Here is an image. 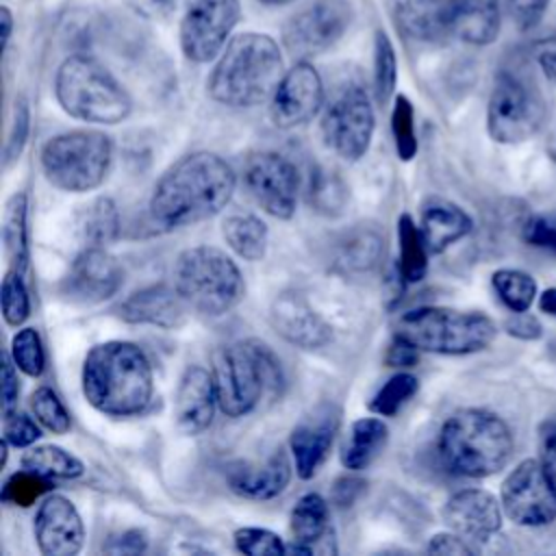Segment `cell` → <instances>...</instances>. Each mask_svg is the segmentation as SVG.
<instances>
[{"mask_svg":"<svg viewBox=\"0 0 556 556\" xmlns=\"http://www.w3.org/2000/svg\"><path fill=\"white\" fill-rule=\"evenodd\" d=\"M235 187L237 176L219 154H187L154 185L150 195L152 222L165 230L200 224L226 208Z\"/></svg>","mask_w":556,"mask_h":556,"instance_id":"obj_1","label":"cell"},{"mask_svg":"<svg viewBox=\"0 0 556 556\" xmlns=\"http://www.w3.org/2000/svg\"><path fill=\"white\" fill-rule=\"evenodd\" d=\"M80 380L85 400L111 417L139 415L154 393L152 365L130 341L93 345L85 356Z\"/></svg>","mask_w":556,"mask_h":556,"instance_id":"obj_2","label":"cell"},{"mask_svg":"<svg viewBox=\"0 0 556 556\" xmlns=\"http://www.w3.org/2000/svg\"><path fill=\"white\" fill-rule=\"evenodd\" d=\"M285 76L280 46L265 33H239L222 50L206 89L208 96L235 109L256 106L269 100Z\"/></svg>","mask_w":556,"mask_h":556,"instance_id":"obj_3","label":"cell"},{"mask_svg":"<svg viewBox=\"0 0 556 556\" xmlns=\"http://www.w3.org/2000/svg\"><path fill=\"white\" fill-rule=\"evenodd\" d=\"M437 450L447 471L463 478H489L513 458L515 437L500 415L460 408L443 421Z\"/></svg>","mask_w":556,"mask_h":556,"instance_id":"obj_4","label":"cell"},{"mask_svg":"<svg viewBox=\"0 0 556 556\" xmlns=\"http://www.w3.org/2000/svg\"><path fill=\"white\" fill-rule=\"evenodd\" d=\"M213 378L219 410L232 419L252 413L265 395H280L285 384L278 356L256 339L222 348L215 354Z\"/></svg>","mask_w":556,"mask_h":556,"instance_id":"obj_5","label":"cell"},{"mask_svg":"<svg viewBox=\"0 0 556 556\" xmlns=\"http://www.w3.org/2000/svg\"><path fill=\"white\" fill-rule=\"evenodd\" d=\"M61 109L83 122L113 126L132 113V100L122 83L93 56H67L54 76Z\"/></svg>","mask_w":556,"mask_h":556,"instance_id":"obj_6","label":"cell"},{"mask_svg":"<svg viewBox=\"0 0 556 556\" xmlns=\"http://www.w3.org/2000/svg\"><path fill=\"white\" fill-rule=\"evenodd\" d=\"M497 334L491 317L478 311L447 306H419L395 321V337H402L419 352L463 356L486 350Z\"/></svg>","mask_w":556,"mask_h":556,"instance_id":"obj_7","label":"cell"},{"mask_svg":"<svg viewBox=\"0 0 556 556\" xmlns=\"http://www.w3.org/2000/svg\"><path fill=\"white\" fill-rule=\"evenodd\" d=\"M174 287L191 311L206 317L226 315L245 293L237 263L213 245L189 248L176 258Z\"/></svg>","mask_w":556,"mask_h":556,"instance_id":"obj_8","label":"cell"},{"mask_svg":"<svg viewBox=\"0 0 556 556\" xmlns=\"http://www.w3.org/2000/svg\"><path fill=\"white\" fill-rule=\"evenodd\" d=\"M113 143L100 130H70L54 135L41 148L46 180L70 193H85L100 187L109 174Z\"/></svg>","mask_w":556,"mask_h":556,"instance_id":"obj_9","label":"cell"},{"mask_svg":"<svg viewBox=\"0 0 556 556\" xmlns=\"http://www.w3.org/2000/svg\"><path fill=\"white\" fill-rule=\"evenodd\" d=\"M545 102L523 78L502 72L486 104V130L497 143H521L545 124Z\"/></svg>","mask_w":556,"mask_h":556,"instance_id":"obj_10","label":"cell"},{"mask_svg":"<svg viewBox=\"0 0 556 556\" xmlns=\"http://www.w3.org/2000/svg\"><path fill=\"white\" fill-rule=\"evenodd\" d=\"M376 115L363 85L350 83L334 93L321 117L326 146L345 161H358L369 150Z\"/></svg>","mask_w":556,"mask_h":556,"instance_id":"obj_11","label":"cell"},{"mask_svg":"<svg viewBox=\"0 0 556 556\" xmlns=\"http://www.w3.org/2000/svg\"><path fill=\"white\" fill-rule=\"evenodd\" d=\"M350 0H311L282 26V43L298 61L328 52L352 26Z\"/></svg>","mask_w":556,"mask_h":556,"instance_id":"obj_12","label":"cell"},{"mask_svg":"<svg viewBox=\"0 0 556 556\" xmlns=\"http://www.w3.org/2000/svg\"><path fill=\"white\" fill-rule=\"evenodd\" d=\"M241 20L239 0H191L180 17L178 41L187 61L208 63L222 54Z\"/></svg>","mask_w":556,"mask_h":556,"instance_id":"obj_13","label":"cell"},{"mask_svg":"<svg viewBox=\"0 0 556 556\" xmlns=\"http://www.w3.org/2000/svg\"><path fill=\"white\" fill-rule=\"evenodd\" d=\"M504 515L517 526L539 528L556 519V491L539 458L521 460L502 482Z\"/></svg>","mask_w":556,"mask_h":556,"instance_id":"obj_14","label":"cell"},{"mask_svg":"<svg viewBox=\"0 0 556 556\" xmlns=\"http://www.w3.org/2000/svg\"><path fill=\"white\" fill-rule=\"evenodd\" d=\"M243 187L267 215L291 219L298 204L300 176L295 165L278 152H256L243 165Z\"/></svg>","mask_w":556,"mask_h":556,"instance_id":"obj_15","label":"cell"},{"mask_svg":"<svg viewBox=\"0 0 556 556\" xmlns=\"http://www.w3.org/2000/svg\"><path fill=\"white\" fill-rule=\"evenodd\" d=\"M324 106V80L311 61H295L269 98L274 126L289 130L311 122Z\"/></svg>","mask_w":556,"mask_h":556,"instance_id":"obj_16","label":"cell"},{"mask_svg":"<svg viewBox=\"0 0 556 556\" xmlns=\"http://www.w3.org/2000/svg\"><path fill=\"white\" fill-rule=\"evenodd\" d=\"M124 282V271L104 245H87L63 280L65 295L80 304H98L113 298Z\"/></svg>","mask_w":556,"mask_h":556,"instance_id":"obj_17","label":"cell"},{"mask_svg":"<svg viewBox=\"0 0 556 556\" xmlns=\"http://www.w3.org/2000/svg\"><path fill=\"white\" fill-rule=\"evenodd\" d=\"M33 530L39 552L46 556H74L85 543L80 513L63 495H48L39 504Z\"/></svg>","mask_w":556,"mask_h":556,"instance_id":"obj_18","label":"cell"},{"mask_svg":"<svg viewBox=\"0 0 556 556\" xmlns=\"http://www.w3.org/2000/svg\"><path fill=\"white\" fill-rule=\"evenodd\" d=\"M339 430V410L334 406H317L304 415L289 434V450L298 478L311 480L324 465L334 434Z\"/></svg>","mask_w":556,"mask_h":556,"instance_id":"obj_19","label":"cell"},{"mask_svg":"<svg viewBox=\"0 0 556 556\" xmlns=\"http://www.w3.org/2000/svg\"><path fill=\"white\" fill-rule=\"evenodd\" d=\"M502 515V502L484 489L456 491L443 506L447 528L476 543H484L500 532Z\"/></svg>","mask_w":556,"mask_h":556,"instance_id":"obj_20","label":"cell"},{"mask_svg":"<svg viewBox=\"0 0 556 556\" xmlns=\"http://www.w3.org/2000/svg\"><path fill=\"white\" fill-rule=\"evenodd\" d=\"M269 319L282 339L302 350H319L332 341L330 324L295 291L276 295Z\"/></svg>","mask_w":556,"mask_h":556,"instance_id":"obj_21","label":"cell"},{"mask_svg":"<svg viewBox=\"0 0 556 556\" xmlns=\"http://www.w3.org/2000/svg\"><path fill=\"white\" fill-rule=\"evenodd\" d=\"M217 391L215 378L208 369L200 365H191L185 369L178 389H176V424L185 434H200L213 424V415L217 408Z\"/></svg>","mask_w":556,"mask_h":556,"instance_id":"obj_22","label":"cell"},{"mask_svg":"<svg viewBox=\"0 0 556 556\" xmlns=\"http://www.w3.org/2000/svg\"><path fill=\"white\" fill-rule=\"evenodd\" d=\"M289 530L293 543L287 545V552L293 554H334L332 543L330 513L328 504L319 493H304L289 517Z\"/></svg>","mask_w":556,"mask_h":556,"instance_id":"obj_23","label":"cell"},{"mask_svg":"<svg viewBox=\"0 0 556 556\" xmlns=\"http://www.w3.org/2000/svg\"><path fill=\"white\" fill-rule=\"evenodd\" d=\"M291 463L285 450H276L265 463H239L226 471L232 493L245 500H274L291 482Z\"/></svg>","mask_w":556,"mask_h":556,"instance_id":"obj_24","label":"cell"},{"mask_svg":"<svg viewBox=\"0 0 556 556\" xmlns=\"http://www.w3.org/2000/svg\"><path fill=\"white\" fill-rule=\"evenodd\" d=\"M189 306L176 291L167 285H150L130 293L117 308V315L128 324H150L161 328H176L185 321V311Z\"/></svg>","mask_w":556,"mask_h":556,"instance_id":"obj_25","label":"cell"},{"mask_svg":"<svg viewBox=\"0 0 556 556\" xmlns=\"http://www.w3.org/2000/svg\"><path fill=\"white\" fill-rule=\"evenodd\" d=\"M473 228V219L465 208L445 200L430 198L421 204L419 230L428 245V252L441 254L452 248L456 241L467 237Z\"/></svg>","mask_w":556,"mask_h":556,"instance_id":"obj_26","label":"cell"},{"mask_svg":"<svg viewBox=\"0 0 556 556\" xmlns=\"http://www.w3.org/2000/svg\"><path fill=\"white\" fill-rule=\"evenodd\" d=\"M502 26V0H452L450 33L471 46H489Z\"/></svg>","mask_w":556,"mask_h":556,"instance_id":"obj_27","label":"cell"},{"mask_svg":"<svg viewBox=\"0 0 556 556\" xmlns=\"http://www.w3.org/2000/svg\"><path fill=\"white\" fill-rule=\"evenodd\" d=\"M452 0H389L395 24L413 39L434 41L450 33Z\"/></svg>","mask_w":556,"mask_h":556,"instance_id":"obj_28","label":"cell"},{"mask_svg":"<svg viewBox=\"0 0 556 556\" xmlns=\"http://www.w3.org/2000/svg\"><path fill=\"white\" fill-rule=\"evenodd\" d=\"M382 232L371 224H356L337 239L334 265L345 274H369L382 261Z\"/></svg>","mask_w":556,"mask_h":556,"instance_id":"obj_29","label":"cell"},{"mask_svg":"<svg viewBox=\"0 0 556 556\" xmlns=\"http://www.w3.org/2000/svg\"><path fill=\"white\" fill-rule=\"evenodd\" d=\"M389 441V428L378 417L356 419L341 445V465L350 471H361L369 467Z\"/></svg>","mask_w":556,"mask_h":556,"instance_id":"obj_30","label":"cell"},{"mask_svg":"<svg viewBox=\"0 0 556 556\" xmlns=\"http://www.w3.org/2000/svg\"><path fill=\"white\" fill-rule=\"evenodd\" d=\"M222 235L228 248L243 261H261L267 252L269 232L263 219L250 213L228 215L222 224Z\"/></svg>","mask_w":556,"mask_h":556,"instance_id":"obj_31","label":"cell"},{"mask_svg":"<svg viewBox=\"0 0 556 556\" xmlns=\"http://www.w3.org/2000/svg\"><path fill=\"white\" fill-rule=\"evenodd\" d=\"M26 193H15L7 202L4 211V226H2V239H4V252L9 258L11 269L26 271L30 248H28V226H26Z\"/></svg>","mask_w":556,"mask_h":556,"instance_id":"obj_32","label":"cell"},{"mask_svg":"<svg viewBox=\"0 0 556 556\" xmlns=\"http://www.w3.org/2000/svg\"><path fill=\"white\" fill-rule=\"evenodd\" d=\"M397 241H400V276L406 285L424 280L428 271V245L421 237L419 226L408 213L397 219Z\"/></svg>","mask_w":556,"mask_h":556,"instance_id":"obj_33","label":"cell"},{"mask_svg":"<svg viewBox=\"0 0 556 556\" xmlns=\"http://www.w3.org/2000/svg\"><path fill=\"white\" fill-rule=\"evenodd\" d=\"M22 467L50 480H72L85 471L83 460L59 445H37L26 450Z\"/></svg>","mask_w":556,"mask_h":556,"instance_id":"obj_34","label":"cell"},{"mask_svg":"<svg viewBox=\"0 0 556 556\" xmlns=\"http://www.w3.org/2000/svg\"><path fill=\"white\" fill-rule=\"evenodd\" d=\"M348 185L343 178L328 167H317L311 172V182H308V204L328 217L341 215L345 204H348Z\"/></svg>","mask_w":556,"mask_h":556,"instance_id":"obj_35","label":"cell"},{"mask_svg":"<svg viewBox=\"0 0 556 556\" xmlns=\"http://www.w3.org/2000/svg\"><path fill=\"white\" fill-rule=\"evenodd\" d=\"M397 85V56L391 37L378 28L374 35V98L378 104H387Z\"/></svg>","mask_w":556,"mask_h":556,"instance_id":"obj_36","label":"cell"},{"mask_svg":"<svg viewBox=\"0 0 556 556\" xmlns=\"http://www.w3.org/2000/svg\"><path fill=\"white\" fill-rule=\"evenodd\" d=\"M491 285L504 306L513 313L530 311L536 298V280L521 269H497L491 276Z\"/></svg>","mask_w":556,"mask_h":556,"instance_id":"obj_37","label":"cell"},{"mask_svg":"<svg viewBox=\"0 0 556 556\" xmlns=\"http://www.w3.org/2000/svg\"><path fill=\"white\" fill-rule=\"evenodd\" d=\"M87 245H106L119 235V215L111 198H98L91 202L80 222Z\"/></svg>","mask_w":556,"mask_h":556,"instance_id":"obj_38","label":"cell"},{"mask_svg":"<svg viewBox=\"0 0 556 556\" xmlns=\"http://www.w3.org/2000/svg\"><path fill=\"white\" fill-rule=\"evenodd\" d=\"M419 391V380L408 374V371H400L395 376H391L378 391L376 395L369 400L367 408L380 417H393L402 410V406Z\"/></svg>","mask_w":556,"mask_h":556,"instance_id":"obj_39","label":"cell"},{"mask_svg":"<svg viewBox=\"0 0 556 556\" xmlns=\"http://www.w3.org/2000/svg\"><path fill=\"white\" fill-rule=\"evenodd\" d=\"M391 132L395 141V152L402 161H410L417 154V132H415V109L404 93L393 98L391 109Z\"/></svg>","mask_w":556,"mask_h":556,"instance_id":"obj_40","label":"cell"},{"mask_svg":"<svg viewBox=\"0 0 556 556\" xmlns=\"http://www.w3.org/2000/svg\"><path fill=\"white\" fill-rule=\"evenodd\" d=\"M52 489V480L50 478H43L35 471H28V469H22V471H15L2 486V502L4 504H13V506H33L41 495H46L48 491Z\"/></svg>","mask_w":556,"mask_h":556,"instance_id":"obj_41","label":"cell"},{"mask_svg":"<svg viewBox=\"0 0 556 556\" xmlns=\"http://www.w3.org/2000/svg\"><path fill=\"white\" fill-rule=\"evenodd\" d=\"M11 358L17 365L20 371H24L30 378H39L46 367V354L39 339V332L35 328H22L11 339Z\"/></svg>","mask_w":556,"mask_h":556,"instance_id":"obj_42","label":"cell"},{"mask_svg":"<svg viewBox=\"0 0 556 556\" xmlns=\"http://www.w3.org/2000/svg\"><path fill=\"white\" fill-rule=\"evenodd\" d=\"M30 410L46 430L54 434H65L70 430V413L50 387H37L33 391Z\"/></svg>","mask_w":556,"mask_h":556,"instance_id":"obj_43","label":"cell"},{"mask_svg":"<svg viewBox=\"0 0 556 556\" xmlns=\"http://www.w3.org/2000/svg\"><path fill=\"white\" fill-rule=\"evenodd\" d=\"M24 274L9 269L2 280V315L9 326H22L30 315V298L24 285Z\"/></svg>","mask_w":556,"mask_h":556,"instance_id":"obj_44","label":"cell"},{"mask_svg":"<svg viewBox=\"0 0 556 556\" xmlns=\"http://www.w3.org/2000/svg\"><path fill=\"white\" fill-rule=\"evenodd\" d=\"M235 547L248 556H278L287 552L282 539L267 528H239L232 534Z\"/></svg>","mask_w":556,"mask_h":556,"instance_id":"obj_45","label":"cell"},{"mask_svg":"<svg viewBox=\"0 0 556 556\" xmlns=\"http://www.w3.org/2000/svg\"><path fill=\"white\" fill-rule=\"evenodd\" d=\"M523 241L532 248L545 250L556 256V208L534 213L523 224Z\"/></svg>","mask_w":556,"mask_h":556,"instance_id":"obj_46","label":"cell"},{"mask_svg":"<svg viewBox=\"0 0 556 556\" xmlns=\"http://www.w3.org/2000/svg\"><path fill=\"white\" fill-rule=\"evenodd\" d=\"M28 128H30V111L28 102L24 98H17L13 104V117L9 126V137L4 146V167H9L15 159H20L26 139H28Z\"/></svg>","mask_w":556,"mask_h":556,"instance_id":"obj_47","label":"cell"},{"mask_svg":"<svg viewBox=\"0 0 556 556\" xmlns=\"http://www.w3.org/2000/svg\"><path fill=\"white\" fill-rule=\"evenodd\" d=\"M39 437H41L39 426L26 413L11 410V413L4 415V434H2V439H7L11 447H28Z\"/></svg>","mask_w":556,"mask_h":556,"instance_id":"obj_48","label":"cell"},{"mask_svg":"<svg viewBox=\"0 0 556 556\" xmlns=\"http://www.w3.org/2000/svg\"><path fill=\"white\" fill-rule=\"evenodd\" d=\"M508 17L519 30H532L541 24L549 0H504Z\"/></svg>","mask_w":556,"mask_h":556,"instance_id":"obj_49","label":"cell"},{"mask_svg":"<svg viewBox=\"0 0 556 556\" xmlns=\"http://www.w3.org/2000/svg\"><path fill=\"white\" fill-rule=\"evenodd\" d=\"M539 460L556 491V417L545 419L539 428Z\"/></svg>","mask_w":556,"mask_h":556,"instance_id":"obj_50","label":"cell"},{"mask_svg":"<svg viewBox=\"0 0 556 556\" xmlns=\"http://www.w3.org/2000/svg\"><path fill=\"white\" fill-rule=\"evenodd\" d=\"M428 552L430 554H452V556H469L473 554V547L469 545V541L456 532H441L434 534L428 541Z\"/></svg>","mask_w":556,"mask_h":556,"instance_id":"obj_51","label":"cell"},{"mask_svg":"<svg viewBox=\"0 0 556 556\" xmlns=\"http://www.w3.org/2000/svg\"><path fill=\"white\" fill-rule=\"evenodd\" d=\"M20 395V378H17V365L13 363L11 354L4 352L2 361V413H11L17 404Z\"/></svg>","mask_w":556,"mask_h":556,"instance_id":"obj_52","label":"cell"},{"mask_svg":"<svg viewBox=\"0 0 556 556\" xmlns=\"http://www.w3.org/2000/svg\"><path fill=\"white\" fill-rule=\"evenodd\" d=\"M506 330H508V334L519 337V339H539L543 332L541 321L534 315H530L528 311L515 313L510 319H506Z\"/></svg>","mask_w":556,"mask_h":556,"instance_id":"obj_53","label":"cell"},{"mask_svg":"<svg viewBox=\"0 0 556 556\" xmlns=\"http://www.w3.org/2000/svg\"><path fill=\"white\" fill-rule=\"evenodd\" d=\"M417 348L415 345H410L408 341H404L402 337H395L393 339V343L389 345V350H387V356H384V361H387V365H391V367H413L415 363H417Z\"/></svg>","mask_w":556,"mask_h":556,"instance_id":"obj_54","label":"cell"},{"mask_svg":"<svg viewBox=\"0 0 556 556\" xmlns=\"http://www.w3.org/2000/svg\"><path fill=\"white\" fill-rule=\"evenodd\" d=\"M536 63L543 72V76L556 87V39L543 41L536 50Z\"/></svg>","mask_w":556,"mask_h":556,"instance_id":"obj_55","label":"cell"},{"mask_svg":"<svg viewBox=\"0 0 556 556\" xmlns=\"http://www.w3.org/2000/svg\"><path fill=\"white\" fill-rule=\"evenodd\" d=\"M146 549V536L139 530L124 532L119 539H113V545L106 547V552L113 554H124V552H143Z\"/></svg>","mask_w":556,"mask_h":556,"instance_id":"obj_56","label":"cell"},{"mask_svg":"<svg viewBox=\"0 0 556 556\" xmlns=\"http://www.w3.org/2000/svg\"><path fill=\"white\" fill-rule=\"evenodd\" d=\"M135 4L148 15H165L176 7V0H135Z\"/></svg>","mask_w":556,"mask_h":556,"instance_id":"obj_57","label":"cell"},{"mask_svg":"<svg viewBox=\"0 0 556 556\" xmlns=\"http://www.w3.org/2000/svg\"><path fill=\"white\" fill-rule=\"evenodd\" d=\"M13 24H15V20H13L11 9H9L7 4H2V7H0V26H2V48H4V50H7L9 43H11Z\"/></svg>","mask_w":556,"mask_h":556,"instance_id":"obj_58","label":"cell"},{"mask_svg":"<svg viewBox=\"0 0 556 556\" xmlns=\"http://www.w3.org/2000/svg\"><path fill=\"white\" fill-rule=\"evenodd\" d=\"M539 308L552 317H556V287H549L539 298Z\"/></svg>","mask_w":556,"mask_h":556,"instance_id":"obj_59","label":"cell"},{"mask_svg":"<svg viewBox=\"0 0 556 556\" xmlns=\"http://www.w3.org/2000/svg\"><path fill=\"white\" fill-rule=\"evenodd\" d=\"M258 2L265 4V7H285V4H291L295 0H258Z\"/></svg>","mask_w":556,"mask_h":556,"instance_id":"obj_60","label":"cell"}]
</instances>
